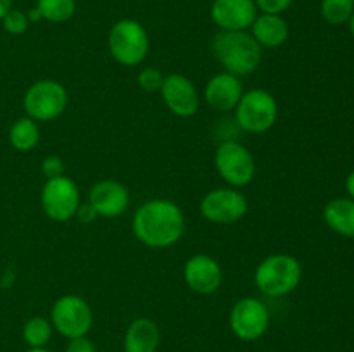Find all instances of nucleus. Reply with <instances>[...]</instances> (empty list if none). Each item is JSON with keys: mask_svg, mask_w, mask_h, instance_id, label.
<instances>
[{"mask_svg": "<svg viewBox=\"0 0 354 352\" xmlns=\"http://www.w3.org/2000/svg\"><path fill=\"white\" fill-rule=\"evenodd\" d=\"M242 95H244V85H242L241 78L227 71L211 76L204 88V100L211 109L218 110V113L235 110Z\"/></svg>", "mask_w": 354, "mask_h": 352, "instance_id": "dca6fc26", "label": "nucleus"}, {"mask_svg": "<svg viewBox=\"0 0 354 352\" xmlns=\"http://www.w3.org/2000/svg\"><path fill=\"white\" fill-rule=\"evenodd\" d=\"M346 192H348L349 199L354 200V169L348 175L346 178Z\"/></svg>", "mask_w": 354, "mask_h": 352, "instance_id": "c756f323", "label": "nucleus"}, {"mask_svg": "<svg viewBox=\"0 0 354 352\" xmlns=\"http://www.w3.org/2000/svg\"><path fill=\"white\" fill-rule=\"evenodd\" d=\"M52 330H54V326L47 317L35 316L24 323L23 338L30 347H45L50 340Z\"/></svg>", "mask_w": 354, "mask_h": 352, "instance_id": "4be33fe9", "label": "nucleus"}, {"mask_svg": "<svg viewBox=\"0 0 354 352\" xmlns=\"http://www.w3.org/2000/svg\"><path fill=\"white\" fill-rule=\"evenodd\" d=\"M165 81V75L156 68H144L137 76V83L144 92L154 93L159 92Z\"/></svg>", "mask_w": 354, "mask_h": 352, "instance_id": "b1692460", "label": "nucleus"}, {"mask_svg": "<svg viewBox=\"0 0 354 352\" xmlns=\"http://www.w3.org/2000/svg\"><path fill=\"white\" fill-rule=\"evenodd\" d=\"M324 221L341 237L354 238V200L349 197L330 200L324 207Z\"/></svg>", "mask_w": 354, "mask_h": 352, "instance_id": "6ab92c4d", "label": "nucleus"}, {"mask_svg": "<svg viewBox=\"0 0 354 352\" xmlns=\"http://www.w3.org/2000/svg\"><path fill=\"white\" fill-rule=\"evenodd\" d=\"M183 280L192 292L209 295L221 286L223 273L214 257L207 254H194L183 264Z\"/></svg>", "mask_w": 354, "mask_h": 352, "instance_id": "ddd939ff", "label": "nucleus"}, {"mask_svg": "<svg viewBox=\"0 0 354 352\" xmlns=\"http://www.w3.org/2000/svg\"><path fill=\"white\" fill-rule=\"evenodd\" d=\"M26 16H28V21H30V23H37V21H41V16H40V12H38L37 7H33L31 10H28Z\"/></svg>", "mask_w": 354, "mask_h": 352, "instance_id": "2f4dec72", "label": "nucleus"}, {"mask_svg": "<svg viewBox=\"0 0 354 352\" xmlns=\"http://www.w3.org/2000/svg\"><path fill=\"white\" fill-rule=\"evenodd\" d=\"M214 168L223 182L232 188L249 185L256 176V162L249 148L241 141L227 140L218 145L214 152Z\"/></svg>", "mask_w": 354, "mask_h": 352, "instance_id": "0eeeda50", "label": "nucleus"}, {"mask_svg": "<svg viewBox=\"0 0 354 352\" xmlns=\"http://www.w3.org/2000/svg\"><path fill=\"white\" fill-rule=\"evenodd\" d=\"M161 340L159 326L149 317H137L131 321L124 333V352H156Z\"/></svg>", "mask_w": 354, "mask_h": 352, "instance_id": "a211bd4d", "label": "nucleus"}, {"mask_svg": "<svg viewBox=\"0 0 354 352\" xmlns=\"http://www.w3.org/2000/svg\"><path fill=\"white\" fill-rule=\"evenodd\" d=\"M256 7L266 14H282L290 7L292 0H254Z\"/></svg>", "mask_w": 354, "mask_h": 352, "instance_id": "bb28decb", "label": "nucleus"}, {"mask_svg": "<svg viewBox=\"0 0 354 352\" xmlns=\"http://www.w3.org/2000/svg\"><path fill=\"white\" fill-rule=\"evenodd\" d=\"M26 352H48L45 347H30Z\"/></svg>", "mask_w": 354, "mask_h": 352, "instance_id": "72a5a7b5", "label": "nucleus"}, {"mask_svg": "<svg viewBox=\"0 0 354 352\" xmlns=\"http://www.w3.org/2000/svg\"><path fill=\"white\" fill-rule=\"evenodd\" d=\"M107 47L118 64L131 68L145 61L151 41L144 24L135 19H120L109 30Z\"/></svg>", "mask_w": 354, "mask_h": 352, "instance_id": "20e7f679", "label": "nucleus"}, {"mask_svg": "<svg viewBox=\"0 0 354 352\" xmlns=\"http://www.w3.org/2000/svg\"><path fill=\"white\" fill-rule=\"evenodd\" d=\"M201 214L206 221L214 224H232L241 221L248 214V197L237 188H214L203 197L199 204Z\"/></svg>", "mask_w": 354, "mask_h": 352, "instance_id": "9d476101", "label": "nucleus"}, {"mask_svg": "<svg viewBox=\"0 0 354 352\" xmlns=\"http://www.w3.org/2000/svg\"><path fill=\"white\" fill-rule=\"evenodd\" d=\"M12 9V0H0V19Z\"/></svg>", "mask_w": 354, "mask_h": 352, "instance_id": "7c9ffc66", "label": "nucleus"}, {"mask_svg": "<svg viewBox=\"0 0 354 352\" xmlns=\"http://www.w3.org/2000/svg\"><path fill=\"white\" fill-rule=\"evenodd\" d=\"M35 7L40 12L41 19L48 23H66L76 12L75 0H38Z\"/></svg>", "mask_w": 354, "mask_h": 352, "instance_id": "412c9836", "label": "nucleus"}, {"mask_svg": "<svg viewBox=\"0 0 354 352\" xmlns=\"http://www.w3.org/2000/svg\"><path fill=\"white\" fill-rule=\"evenodd\" d=\"M211 52L223 71L242 78L261 66L263 48L248 31H218L211 40Z\"/></svg>", "mask_w": 354, "mask_h": 352, "instance_id": "f03ea898", "label": "nucleus"}, {"mask_svg": "<svg viewBox=\"0 0 354 352\" xmlns=\"http://www.w3.org/2000/svg\"><path fill=\"white\" fill-rule=\"evenodd\" d=\"M230 328L237 338L254 342L266 333L270 326V311L258 297H244L234 304L230 311Z\"/></svg>", "mask_w": 354, "mask_h": 352, "instance_id": "9b49d317", "label": "nucleus"}, {"mask_svg": "<svg viewBox=\"0 0 354 352\" xmlns=\"http://www.w3.org/2000/svg\"><path fill=\"white\" fill-rule=\"evenodd\" d=\"M9 141L16 150L31 152L38 144H40V128L37 121L24 116L19 117L16 123L10 126Z\"/></svg>", "mask_w": 354, "mask_h": 352, "instance_id": "aec40b11", "label": "nucleus"}, {"mask_svg": "<svg viewBox=\"0 0 354 352\" xmlns=\"http://www.w3.org/2000/svg\"><path fill=\"white\" fill-rule=\"evenodd\" d=\"M251 35L261 48H279L289 38V24L280 14L261 12L251 24Z\"/></svg>", "mask_w": 354, "mask_h": 352, "instance_id": "f3484780", "label": "nucleus"}, {"mask_svg": "<svg viewBox=\"0 0 354 352\" xmlns=\"http://www.w3.org/2000/svg\"><path fill=\"white\" fill-rule=\"evenodd\" d=\"M159 93H161L169 113H173L175 116L192 117L199 110V92L185 75L173 72V75L165 76Z\"/></svg>", "mask_w": 354, "mask_h": 352, "instance_id": "f8f14e48", "label": "nucleus"}, {"mask_svg": "<svg viewBox=\"0 0 354 352\" xmlns=\"http://www.w3.org/2000/svg\"><path fill=\"white\" fill-rule=\"evenodd\" d=\"M66 352H97V349L90 338L78 337L69 340L68 347H66Z\"/></svg>", "mask_w": 354, "mask_h": 352, "instance_id": "cd10ccee", "label": "nucleus"}, {"mask_svg": "<svg viewBox=\"0 0 354 352\" xmlns=\"http://www.w3.org/2000/svg\"><path fill=\"white\" fill-rule=\"evenodd\" d=\"M24 113L37 123H47L61 116L68 107V90L55 79H38L26 90Z\"/></svg>", "mask_w": 354, "mask_h": 352, "instance_id": "423d86ee", "label": "nucleus"}, {"mask_svg": "<svg viewBox=\"0 0 354 352\" xmlns=\"http://www.w3.org/2000/svg\"><path fill=\"white\" fill-rule=\"evenodd\" d=\"M3 30L10 35H23L26 33L28 26H30V21H28V16L23 12V10L10 9L9 12L3 16L2 19Z\"/></svg>", "mask_w": 354, "mask_h": 352, "instance_id": "393cba45", "label": "nucleus"}, {"mask_svg": "<svg viewBox=\"0 0 354 352\" xmlns=\"http://www.w3.org/2000/svg\"><path fill=\"white\" fill-rule=\"evenodd\" d=\"M41 173L47 179L52 178H59V176H64L66 175V164H64V159L61 155H55L50 154L41 161Z\"/></svg>", "mask_w": 354, "mask_h": 352, "instance_id": "a878e982", "label": "nucleus"}, {"mask_svg": "<svg viewBox=\"0 0 354 352\" xmlns=\"http://www.w3.org/2000/svg\"><path fill=\"white\" fill-rule=\"evenodd\" d=\"M88 204L95 209L97 216L113 219L127 213L130 206V193L123 183L116 179H102L90 188Z\"/></svg>", "mask_w": 354, "mask_h": 352, "instance_id": "4468645a", "label": "nucleus"}, {"mask_svg": "<svg viewBox=\"0 0 354 352\" xmlns=\"http://www.w3.org/2000/svg\"><path fill=\"white\" fill-rule=\"evenodd\" d=\"M50 323L57 333L69 340L86 337L93 324L92 307L80 295H73V293L62 295L52 306Z\"/></svg>", "mask_w": 354, "mask_h": 352, "instance_id": "6e6552de", "label": "nucleus"}, {"mask_svg": "<svg viewBox=\"0 0 354 352\" xmlns=\"http://www.w3.org/2000/svg\"><path fill=\"white\" fill-rule=\"evenodd\" d=\"M349 31H351V35H353V38H354V12L351 14V17H349Z\"/></svg>", "mask_w": 354, "mask_h": 352, "instance_id": "473e14b6", "label": "nucleus"}, {"mask_svg": "<svg viewBox=\"0 0 354 352\" xmlns=\"http://www.w3.org/2000/svg\"><path fill=\"white\" fill-rule=\"evenodd\" d=\"M131 230L145 247L169 248L185 233V216L173 200L152 199L138 207Z\"/></svg>", "mask_w": 354, "mask_h": 352, "instance_id": "f257e3e1", "label": "nucleus"}, {"mask_svg": "<svg viewBox=\"0 0 354 352\" xmlns=\"http://www.w3.org/2000/svg\"><path fill=\"white\" fill-rule=\"evenodd\" d=\"M75 217H78L80 223L88 224V223H93V221H95L99 216H97L95 209H93V207L88 204V200H86V202L80 204V207H78V211H76Z\"/></svg>", "mask_w": 354, "mask_h": 352, "instance_id": "c85d7f7f", "label": "nucleus"}, {"mask_svg": "<svg viewBox=\"0 0 354 352\" xmlns=\"http://www.w3.org/2000/svg\"><path fill=\"white\" fill-rule=\"evenodd\" d=\"M303 280L301 262L290 254H272L263 259L254 271V285L266 297H286Z\"/></svg>", "mask_w": 354, "mask_h": 352, "instance_id": "7ed1b4c3", "label": "nucleus"}, {"mask_svg": "<svg viewBox=\"0 0 354 352\" xmlns=\"http://www.w3.org/2000/svg\"><path fill=\"white\" fill-rule=\"evenodd\" d=\"M320 10L328 24H344L354 12V0H322Z\"/></svg>", "mask_w": 354, "mask_h": 352, "instance_id": "5701e85b", "label": "nucleus"}, {"mask_svg": "<svg viewBox=\"0 0 354 352\" xmlns=\"http://www.w3.org/2000/svg\"><path fill=\"white\" fill-rule=\"evenodd\" d=\"M40 204L45 216L55 223L73 219L82 204L78 185L69 176L47 179L40 193Z\"/></svg>", "mask_w": 354, "mask_h": 352, "instance_id": "1a4fd4ad", "label": "nucleus"}, {"mask_svg": "<svg viewBox=\"0 0 354 352\" xmlns=\"http://www.w3.org/2000/svg\"><path fill=\"white\" fill-rule=\"evenodd\" d=\"M258 16L254 0H214L211 19L220 31H245Z\"/></svg>", "mask_w": 354, "mask_h": 352, "instance_id": "2eb2a0df", "label": "nucleus"}, {"mask_svg": "<svg viewBox=\"0 0 354 352\" xmlns=\"http://www.w3.org/2000/svg\"><path fill=\"white\" fill-rule=\"evenodd\" d=\"M279 117L277 99L265 88L244 92L235 107V121L245 133L261 135L272 130Z\"/></svg>", "mask_w": 354, "mask_h": 352, "instance_id": "39448f33", "label": "nucleus"}]
</instances>
